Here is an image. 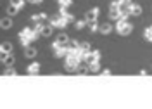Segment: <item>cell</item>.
I'll return each mask as SVG.
<instances>
[{
	"label": "cell",
	"instance_id": "obj_1",
	"mask_svg": "<svg viewBox=\"0 0 152 109\" xmlns=\"http://www.w3.org/2000/svg\"><path fill=\"white\" fill-rule=\"evenodd\" d=\"M132 30H133V26L126 19H119V21H118V24H116V31H118L121 37L130 35V33H132Z\"/></svg>",
	"mask_w": 152,
	"mask_h": 109
},
{
	"label": "cell",
	"instance_id": "obj_2",
	"mask_svg": "<svg viewBox=\"0 0 152 109\" xmlns=\"http://www.w3.org/2000/svg\"><path fill=\"white\" fill-rule=\"evenodd\" d=\"M99 14H100V10L97 9V7H95V9H90L85 14V21H86V23H94V21H97Z\"/></svg>",
	"mask_w": 152,
	"mask_h": 109
},
{
	"label": "cell",
	"instance_id": "obj_3",
	"mask_svg": "<svg viewBox=\"0 0 152 109\" xmlns=\"http://www.w3.org/2000/svg\"><path fill=\"white\" fill-rule=\"evenodd\" d=\"M85 59L88 61V64H90V62H97V61H100V52H99V50H94V52L90 50L85 56Z\"/></svg>",
	"mask_w": 152,
	"mask_h": 109
},
{
	"label": "cell",
	"instance_id": "obj_4",
	"mask_svg": "<svg viewBox=\"0 0 152 109\" xmlns=\"http://www.w3.org/2000/svg\"><path fill=\"white\" fill-rule=\"evenodd\" d=\"M128 14H130V16H137V18H138V16L142 14V7H140V5H137V4H130Z\"/></svg>",
	"mask_w": 152,
	"mask_h": 109
},
{
	"label": "cell",
	"instance_id": "obj_5",
	"mask_svg": "<svg viewBox=\"0 0 152 109\" xmlns=\"http://www.w3.org/2000/svg\"><path fill=\"white\" fill-rule=\"evenodd\" d=\"M10 26H12V19H10V18L0 19V28H2V30H10Z\"/></svg>",
	"mask_w": 152,
	"mask_h": 109
},
{
	"label": "cell",
	"instance_id": "obj_6",
	"mask_svg": "<svg viewBox=\"0 0 152 109\" xmlns=\"http://www.w3.org/2000/svg\"><path fill=\"white\" fill-rule=\"evenodd\" d=\"M37 56V49H33V47H26L24 49V57L26 59H33Z\"/></svg>",
	"mask_w": 152,
	"mask_h": 109
},
{
	"label": "cell",
	"instance_id": "obj_7",
	"mask_svg": "<svg viewBox=\"0 0 152 109\" xmlns=\"http://www.w3.org/2000/svg\"><path fill=\"white\" fill-rule=\"evenodd\" d=\"M99 31H100L102 35H109V33L113 31V26H111L109 23H105V24H102V26H99Z\"/></svg>",
	"mask_w": 152,
	"mask_h": 109
},
{
	"label": "cell",
	"instance_id": "obj_8",
	"mask_svg": "<svg viewBox=\"0 0 152 109\" xmlns=\"http://www.w3.org/2000/svg\"><path fill=\"white\" fill-rule=\"evenodd\" d=\"M67 42H69L67 35H66V33H61V35L57 37V42H56V43H59V45H62V47H64V45H67Z\"/></svg>",
	"mask_w": 152,
	"mask_h": 109
},
{
	"label": "cell",
	"instance_id": "obj_9",
	"mask_svg": "<svg viewBox=\"0 0 152 109\" xmlns=\"http://www.w3.org/2000/svg\"><path fill=\"white\" fill-rule=\"evenodd\" d=\"M78 49H80L86 56V54L90 52V43H88V42H83V43H80V47H78Z\"/></svg>",
	"mask_w": 152,
	"mask_h": 109
},
{
	"label": "cell",
	"instance_id": "obj_10",
	"mask_svg": "<svg viewBox=\"0 0 152 109\" xmlns=\"http://www.w3.org/2000/svg\"><path fill=\"white\" fill-rule=\"evenodd\" d=\"M0 50H2V52H5V54H10L12 45H10L9 42H5V43H2V45H0Z\"/></svg>",
	"mask_w": 152,
	"mask_h": 109
},
{
	"label": "cell",
	"instance_id": "obj_11",
	"mask_svg": "<svg viewBox=\"0 0 152 109\" xmlns=\"http://www.w3.org/2000/svg\"><path fill=\"white\" fill-rule=\"evenodd\" d=\"M88 71H92V73H97V71H100V64H99V61H97V62H90V66H88Z\"/></svg>",
	"mask_w": 152,
	"mask_h": 109
},
{
	"label": "cell",
	"instance_id": "obj_12",
	"mask_svg": "<svg viewBox=\"0 0 152 109\" xmlns=\"http://www.w3.org/2000/svg\"><path fill=\"white\" fill-rule=\"evenodd\" d=\"M2 61H4V62H5L7 66H12V64H14V57H12L10 54H5V56L2 57Z\"/></svg>",
	"mask_w": 152,
	"mask_h": 109
},
{
	"label": "cell",
	"instance_id": "obj_13",
	"mask_svg": "<svg viewBox=\"0 0 152 109\" xmlns=\"http://www.w3.org/2000/svg\"><path fill=\"white\" fill-rule=\"evenodd\" d=\"M42 35L43 37H50L52 35V26H43L42 28Z\"/></svg>",
	"mask_w": 152,
	"mask_h": 109
},
{
	"label": "cell",
	"instance_id": "obj_14",
	"mask_svg": "<svg viewBox=\"0 0 152 109\" xmlns=\"http://www.w3.org/2000/svg\"><path fill=\"white\" fill-rule=\"evenodd\" d=\"M88 24H90V31H92V33H97V31H99V24H97V21L88 23Z\"/></svg>",
	"mask_w": 152,
	"mask_h": 109
},
{
	"label": "cell",
	"instance_id": "obj_15",
	"mask_svg": "<svg viewBox=\"0 0 152 109\" xmlns=\"http://www.w3.org/2000/svg\"><path fill=\"white\" fill-rule=\"evenodd\" d=\"M145 38L149 40V42H152V26H149V28L145 30Z\"/></svg>",
	"mask_w": 152,
	"mask_h": 109
},
{
	"label": "cell",
	"instance_id": "obj_16",
	"mask_svg": "<svg viewBox=\"0 0 152 109\" xmlns=\"http://www.w3.org/2000/svg\"><path fill=\"white\" fill-rule=\"evenodd\" d=\"M7 12H9V16H14V14H16V12H18V7H16V5H12V4H10V5H9V9H7Z\"/></svg>",
	"mask_w": 152,
	"mask_h": 109
},
{
	"label": "cell",
	"instance_id": "obj_17",
	"mask_svg": "<svg viewBox=\"0 0 152 109\" xmlns=\"http://www.w3.org/2000/svg\"><path fill=\"white\" fill-rule=\"evenodd\" d=\"M119 2H121V0H114V2H111L109 9H119Z\"/></svg>",
	"mask_w": 152,
	"mask_h": 109
},
{
	"label": "cell",
	"instance_id": "obj_18",
	"mask_svg": "<svg viewBox=\"0 0 152 109\" xmlns=\"http://www.w3.org/2000/svg\"><path fill=\"white\" fill-rule=\"evenodd\" d=\"M85 24H88V23H86L85 19H83V21H76V28H78V30H81V28H83Z\"/></svg>",
	"mask_w": 152,
	"mask_h": 109
},
{
	"label": "cell",
	"instance_id": "obj_19",
	"mask_svg": "<svg viewBox=\"0 0 152 109\" xmlns=\"http://www.w3.org/2000/svg\"><path fill=\"white\" fill-rule=\"evenodd\" d=\"M38 68H40L38 64H31V66L28 68V73H37V69H38Z\"/></svg>",
	"mask_w": 152,
	"mask_h": 109
},
{
	"label": "cell",
	"instance_id": "obj_20",
	"mask_svg": "<svg viewBox=\"0 0 152 109\" xmlns=\"http://www.w3.org/2000/svg\"><path fill=\"white\" fill-rule=\"evenodd\" d=\"M12 5H16V7H21V5H23V0H12Z\"/></svg>",
	"mask_w": 152,
	"mask_h": 109
},
{
	"label": "cell",
	"instance_id": "obj_21",
	"mask_svg": "<svg viewBox=\"0 0 152 109\" xmlns=\"http://www.w3.org/2000/svg\"><path fill=\"white\" fill-rule=\"evenodd\" d=\"M102 75H104V76H109V75H111V69H102Z\"/></svg>",
	"mask_w": 152,
	"mask_h": 109
},
{
	"label": "cell",
	"instance_id": "obj_22",
	"mask_svg": "<svg viewBox=\"0 0 152 109\" xmlns=\"http://www.w3.org/2000/svg\"><path fill=\"white\" fill-rule=\"evenodd\" d=\"M31 4H40V2H43V0H29Z\"/></svg>",
	"mask_w": 152,
	"mask_h": 109
}]
</instances>
